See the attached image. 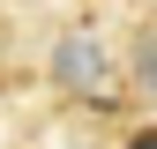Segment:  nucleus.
<instances>
[{
	"mask_svg": "<svg viewBox=\"0 0 157 149\" xmlns=\"http://www.w3.org/2000/svg\"><path fill=\"white\" fill-rule=\"evenodd\" d=\"M105 52H97V37H60L52 45V74H60L67 89H82L90 104H112V89H105Z\"/></svg>",
	"mask_w": 157,
	"mask_h": 149,
	"instance_id": "f257e3e1",
	"label": "nucleus"
},
{
	"mask_svg": "<svg viewBox=\"0 0 157 149\" xmlns=\"http://www.w3.org/2000/svg\"><path fill=\"white\" fill-rule=\"evenodd\" d=\"M127 74H135V97H157V30H150V37H135Z\"/></svg>",
	"mask_w": 157,
	"mask_h": 149,
	"instance_id": "f03ea898",
	"label": "nucleus"
},
{
	"mask_svg": "<svg viewBox=\"0 0 157 149\" xmlns=\"http://www.w3.org/2000/svg\"><path fill=\"white\" fill-rule=\"evenodd\" d=\"M127 149H157V127H135V134H127Z\"/></svg>",
	"mask_w": 157,
	"mask_h": 149,
	"instance_id": "7ed1b4c3",
	"label": "nucleus"
}]
</instances>
